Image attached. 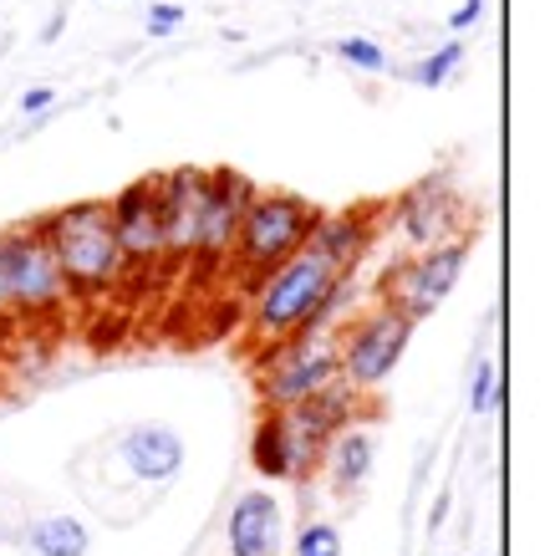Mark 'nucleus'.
I'll return each mask as SVG.
<instances>
[{"mask_svg":"<svg viewBox=\"0 0 550 556\" xmlns=\"http://www.w3.org/2000/svg\"><path fill=\"white\" fill-rule=\"evenodd\" d=\"M36 230L47 240V251L56 261V270H62V281H67L72 302L77 296L82 302H102V296H113L128 281L107 200H72L62 210H51L47 219H36Z\"/></svg>","mask_w":550,"mask_h":556,"instance_id":"f257e3e1","label":"nucleus"},{"mask_svg":"<svg viewBox=\"0 0 550 556\" xmlns=\"http://www.w3.org/2000/svg\"><path fill=\"white\" fill-rule=\"evenodd\" d=\"M336 276H342V270L327 266L317 251H296L291 261L266 270V276L255 281V302H251L255 353H260V348H276V342L300 338V332L332 327V321H327V302H332Z\"/></svg>","mask_w":550,"mask_h":556,"instance_id":"f03ea898","label":"nucleus"},{"mask_svg":"<svg viewBox=\"0 0 550 556\" xmlns=\"http://www.w3.org/2000/svg\"><path fill=\"white\" fill-rule=\"evenodd\" d=\"M321 210L300 194H285V189H255L245 215H240V230H234V251L230 261L245 266L260 281L266 270H276L281 261H291L296 251H306V240L317 230Z\"/></svg>","mask_w":550,"mask_h":556,"instance_id":"7ed1b4c3","label":"nucleus"},{"mask_svg":"<svg viewBox=\"0 0 550 556\" xmlns=\"http://www.w3.org/2000/svg\"><path fill=\"white\" fill-rule=\"evenodd\" d=\"M72 306V291L51 261L47 240L36 225H11L0 230V317L36 321L62 317Z\"/></svg>","mask_w":550,"mask_h":556,"instance_id":"20e7f679","label":"nucleus"},{"mask_svg":"<svg viewBox=\"0 0 550 556\" xmlns=\"http://www.w3.org/2000/svg\"><path fill=\"white\" fill-rule=\"evenodd\" d=\"M336 378H342V368H336V327L300 332V338L255 353L260 408H296L311 393H321L327 383H336Z\"/></svg>","mask_w":550,"mask_h":556,"instance_id":"39448f33","label":"nucleus"},{"mask_svg":"<svg viewBox=\"0 0 550 556\" xmlns=\"http://www.w3.org/2000/svg\"><path fill=\"white\" fill-rule=\"evenodd\" d=\"M413 327L398 312V306H372L362 317H351L336 327V368H342V383H351L357 393H372L383 388L393 372H398L408 342H413Z\"/></svg>","mask_w":550,"mask_h":556,"instance_id":"423d86ee","label":"nucleus"},{"mask_svg":"<svg viewBox=\"0 0 550 556\" xmlns=\"http://www.w3.org/2000/svg\"><path fill=\"white\" fill-rule=\"evenodd\" d=\"M464 261H469V236L444 240V245H434V251L408 255V261H398V266L383 270V281H378V302L398 306L408 321L434 317L438 306L449 302V291L459 287Z\"/></svg>","mask_w":550,"mask_h":556,"instance_id":"0eeeda50","label":"nucleus"},{"mask_svg":"<svg viewBox=\"0 0 550 556\" xmlns=\"http://www.w3.org/2000/svg\"><path fill=\"white\" fill-rule=\"evenodd\" d=\"M255 185L234 169H209V185H204V204H200V230H194V255L204 270H215L230 261L234 251V230H240V215L251 204Z\"/></svg>","mask_w":550,"mask_h":556,"instance_id":"6e6552de","label":"nucleus"},{"mask_svg":"<svg viewBox=\"0 0 550 556\" xmlns=\"http://www.w3.org/2000/svg\"><path fill=\"white\" fill-rule=\"evenodd\" d=\"M398 236L413 245V255L464 236V200H459V189H453L444 174L413 185L398 200Z\"/></svg>","mask_w":550,"mask_h":556,"instance_id":"1a4fd4ad","label":"nucleus"},{"mask_svg":"<svg viewBox=\"0 0 550 556\" xmlns=\"http://www.w3.org/2000/svg\"><path fill=\"white\" fill-rule=\"evenodd\" d=\"M113 210V230L123 245V266L128 270H149L164 266V225H158V174L138 179V185L117 189V200H107Z\"/></svg>","mask_w":550,"mask_h":556,"instance_id":"9d476101","label":"nucleus"},{"mask_svg":"<svg viewBox=\"0 0 550 556\" xmlns=\"http://www.w3.org/2000/svg\"><path fill=\"white\" fill-rule=\"evenodd\" d=\"M204 185H209V169H194V164L158 174V225H164V255L174 266H189L194 255Z\"/></svg>","mask_w":550,"mask_h":556,"instance_id":"9b49d317","label":"nucleus"},{"mask_svg":"<svg viewBox=\"0 0 550 556\" xmlns=\"http://www.w3.org/2000/svg\"><path fill=\"white\" fill-rule=\"evenodd\" d=\"M285 506L281 495L270 485H255V490H240L230 506V526H225V536H230V556H281L285 552Z\"/></svg>","mask_w":550,"mask_h":556,"instance_id":"f8f14e48","label":"nucleus"},{"mask_svg":"<svg viewBox=\"0 0 550 556\" xmlns=\"http://www.w3.org/2000/svg\"><path fill=\"white\" fill-rule=\"evenodd\" d=\"M117 459L143 485H168L183 470V439L168 424H138V429H128L117 439Z\"/></svg>","mask_w":550,"mask_h":556,"instance_id":"ddd939ff","label":"nucleus"},{"mask_svg":"<svg viewBox=\"0 0 550 556\" xmlns=\"http://www.w3.org/2000/svg\"><path fill=\"white\" fill-rule=\"evenodd\" d=\"M306 251H317L327 266L336 270H357L362 255L372 251V215L367 210H336V215H321Z\"/></svg>","mask_w":550,"mask_h":556,"instance_id":"4468645a","label":"nucleus"},{"mask_svg":"<svg viewBox=\"0 0 550 556\" xmlns=\"http://www.w3.org/2000/svg\"><path fill=\"white\" fill-rule=\"evenodd\" d=\"M372 459H378V434L367 424H347L342 434L327 444V475H332V490L336 495H357L372 475Z\"/></svg>","mask_w":550,"mask_h":556,"instance_id":"2eb2a0df","label":"nucleus"},{"mask_svg":"<svg viewBox=\"0 0 550 556\" xmlns=\"http://www.w3.org/2000/svg\"><path fill=\"white\" fill-rule=\"evenodd\" d=\"M26 541H31L36 556H87L92 546V531H87L82 516H67V510H47L26 526Z\"/></svg>","mask_w":550,"mask_h":556,"instance_id":"dca6fc26","label":"nucleus"},{"mask_svg":"<svg viewBox=\"0 0 550 556\" xmlns=\"http://www.w3.org/2000/svg\"><path fill=\"white\" fill-rule=\"evenodd\" d=\"M251 465H255L260 480H281V485H291V444H285V424H281L276 408H260V419H255Z\"/></svg>","mask_w":550,"mask_h":556,"instance_id":"f3484780","label":"nucleus"},{"mask_svg":"<svg viewBox=\"0 0 550 556\" xmlns=\"http://www.w3.org/2000/svg\"><path fill=\"white\" fill-rule=\"evenodd\" d=\"M459 62H464V41H459V36H449L434 56H423L418 67H402V77H408V83H418V87H444L453 77V67H459Z\"/></svg>","mask_w":550,"mask_h":556,"instance_id":"a211bd4d","label":"nucleus"},{"mask_svg":"<svg viewBox=\"0 0 550 556\" xmlns=\"http://www.w3.org/2000/svg\"><path fill=\"white\" fill-rule=\"evenodd\" d=\"M500 408V363L495 357H479L474 363V383H469V414H495Z\"/></svg>","mask_w":550,"mask_h":556,"instance_id":"6ab92c4d","label":"nucleus"},{"mask_svg":"<svg viewBox=\"0 0 550 556\" xmlns=\"http://www.w3.org/2000/svg\"><path fill=\"white\" fill-rule=\"evenodd\" d=\"M291 556H342V531L332 521H306L291 541Z\"/></svg>","mask_w":550,"mask_h":556,"instance_id":"aec40b11","label":"nucleus"},{"mask_svg":"<svg viewBox=\"0 0 550 556\" xmlns=\"http://www.w3.org/2000/svg\"><path fill=\"white\" fill-rule=\"evenodd\" d=\"M336 56L347 62V67L367 72V77H378V72H387V51L372 41V36H342L336 41Z\"/></svg>","mask_w":550,"mask_h":556,"instance_id":"412c9836","label":"nucleus"},{"mask_svg":"<svg viewBox=\"0 0 550 556\" xmlns=\"http://www.w3.org/2000/svg\"><path fill=\"white\" fill-rule=\"evenodd\" d=\"M143 26H149V36H158V41H164V36H174L183 26V5H179V0H158Z\"/></svg>","mask_w":550,"mask_h":556,"instance_id":"4be33fe9","label":"nucleus"},{"mask_svg":"<svg viewBox=\"0 0 550 556\" xmlns=\"http://www.w3.org/2000/svg\"><path fill=\"white\" fill-rule=\"evenodd\" d=\"M51 102H56V92H51V87H26V92H21V113H26V118H41Z\"/></svg>","mask_w":550,"mask_h":556,"instance_id":"5701e85b","label":"nucleus"},{"mask_svg":"<svg viewBox=\"0 0 550 556\" xmlns=\"http://www.w3.org/2000/svg\"><path fill=\"white\" fill-rule=\"evenodd\" d=\"M479 16H484V0H459V11L449 16V31L453 36L469 31V26H479Z\"/></svg>","mask_w":550,"mask_h":556,"instance_id":"b1692460","label":"nucleus"},{"mask_svg":"<svg viewBox=\"0 0 550 556\" xmlns=\"http://www.w3.org/2000/svg\"><path fill=\"white\" fill-rule=\"evenodd\" d=\"M449 506H453L449 490H438V495H434V510H429V531H444V521H449Z\"/></svg>","mask_w":550,"mask_h":556,"instance_id":"393cba45","label":"nucleus"},{"mask_svg":"<svg viewBox=\"0 0 550 556\" xmlns=\"http://www.w3.org/2000/svg\"><path fill=\"white\" fill-rule=\"evenodd\" d=\"M62 26H67V16L56 11V16H51V26H47V31H41V41H56V36H62Z\"/></svg>","mask_w":550,"mask_h":556,"instance_id":"a878e982","label":"nucleus"},{"mask_svg":"<svg viewBox=\"0 0 550 556\" xmlns=\"http://www.w3.org/2000/svg\"><path fill=\"white\" fill-rule=\"evenodd\" d=\"M0 321H5V317H0Z\"/></svg>","mask_w":550,"mask_h":556,"instance_id":"bb28decb","label":"nucleus"}]
</instances>
